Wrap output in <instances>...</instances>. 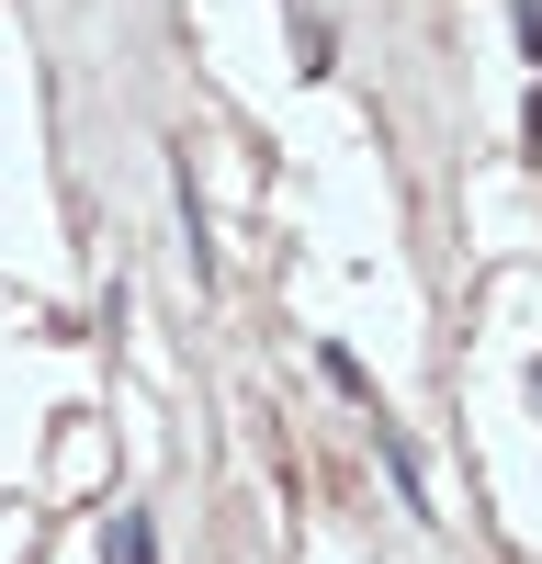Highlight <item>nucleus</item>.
<instances>
[{"label":"nucleus","instance_id":"nucleus-1","mask_svg":"<svg viewBox=\"0 0 542 564\" xmlns=\"http://www.w3.org/2000/svg\"><path fill=\"white\" fill-rule=\"evenodd\" d=\"M531 406H542V372H531Z\"/></svg>","mask_w":542,"mask_h":564}]
</instances>
